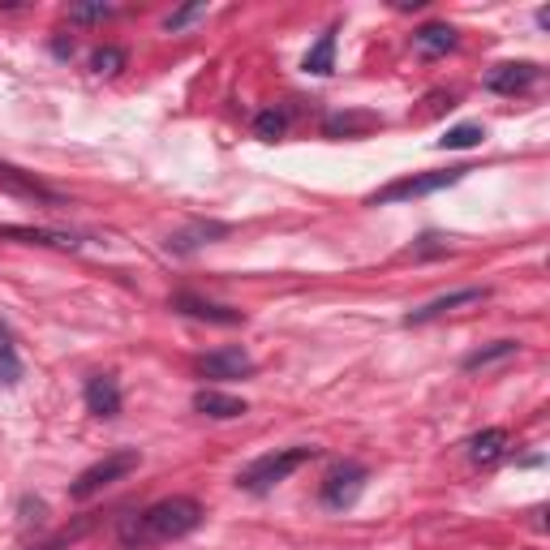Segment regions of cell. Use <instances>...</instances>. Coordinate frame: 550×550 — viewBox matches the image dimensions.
Returning <instances> with one entry per match:
<instances>
[{"label":"cell","mask_w":550,"mask_h":550,"mask_svg":"<svg viewBox=\"0 0 550 550\" xmlns=\"http://www.w3.org/2000/svg\"><path fill=\"white\" fill-rule=\"evenodd\" d=\"M202 525V503L190 495H172L151 503L147 512H138L134 520H125V546H147V542H177L185 533H194Z\"/></svg>","instance_id":"obj_1"},{"label":"cell","mask_w":550,"mask_h":550,"mask_svg":"<svg viewBox=\"0 0 550 550\" xmlns=\"http://www.w3.org/2000/svg\"><path fill=\"white\" fill-rule=\"evenodd\" d=\"M314 456H318L314 447H284V452H267V456H258L254 465L241 469L237 486L250 490V495H267V490H275L284 477H293L301 465H310Z\"/></svg>","instance_id":"obj_2"},{"label":"cell","mask_w":550,"mask_h":550,"mask_svg":"<svg viewBox=\"0 0 550 550\" xmlns=\"http://www.w3.org/2000/svg\"><path fill=\"white\" fill-rule=\"evenodd\" d=\"M142 465V456L134 452V447H125V452H108L104 460H95L91 469H82L74 477V486H69V499H91L99 495V490H108L112 482H121V477H129Z\"/></svg>","instance_id":"obj_3"},{"label":"cell","mask_w":550,"mask_h":550,"mask_svg":"<svg viewBox=\"0 0 550 550\" xmlns=\"http://www.w3.org/2000/svg\"><path fill=\"white\" fill-rule=\"evenodd\" d=\"M465 172H473V168H443V172H422V177H404V181L383 185V190L370 194L366 202L370 207H387V202H404V198H426V194H439L447 185H456Z\"/></svg>","instance_id":"obj_4"},{"label":"cell","mask_w":550,"mask_h":550,"mask_svg":"<svg viewBox=\"0 0 550 550\" xmlns=\"http://www.w3.org/2000/svg\"><path fill=\"white\" fill-rule=\"evenodd\" d=\"M366 469L361 465H336L327 477H323V508H331V512H344V508H353V503L361 499V490H366Z\"/></svg>","instance_id":"obj_5"},{"label":"cell","mask_w":550,"mask_h":550,"mask_svg":"<svg viewBox=\"0 0 550 550\" xmlns=\"http://www.w3.org/2000/svg\"><path fill=\"white\" fill-rule=\"evenodd\" d=\"M198 374L202 379H215V383H233V379H250L254 374V357L228 344V349H215L207 357H198Z\"/></svg>","instance_id":"obj_6"},{"label":"cell","mask_w":550,"mask_h":550,"mask_svg":"<svg viewBox=\"0 0 550 550\" xmlns=\"http://www.w3.org/2000/svg\"><path fill=\"white\" fill-rule=\"evenodd\" d=\"M172 310L185 314V318H198V323H215V327H237L245 323V314L233 306H220V301H207L198 293H177L172 297Z\"/></svg>","instance_id":"obj_7"},{"label":"cell","mask_w":550,"mask_h":550,"mask_svg":"<svg viewBox=\"0 0 550 550\" xmlns=\"http://www.w3.org/2000/svg\"><path fill=\"white\" fill-rule=\"evenodd\" d=\"M542 78V69L533 65V61H508V65H495L486 74V91H495V95H520V91H529L533 82Z\"/></svg>","instance_id":"obj_8"},{"label":"cell","mask_w":550,"mask_h":550,"mask_svg":"<svg viewBox=\"0 0 550 550\" xmlns=\"http://www.w3.org/2000/svg\"><path fill=\"white\" fill-rule=\"evenodd\" d=\"M86 413H95V417H117L121 413V387L112 374H91L86 379Z\"/></svg>","instance_id":"obj_9"},{"label":"cell","mask_w":550,"mask_h":550,"mask_svg":"<svg viewBox=\"0 0 550 550\" xmlns=\"http://www.w3.org/2000/svg\"><path fill=\"white\" fill-rule=\"evenodd\" d=\"M473 301H486V288H456V293H447V297H434V301H426L422 310H413L404 323H409V327L430 323V318H443V314H452L460 306H473Z\"/></svg>","instance_id":"obj_10"},{"label":"cell","mask_w":550,"mask_h":550,"mask_svg":"<svg viewBox=\"0 0 550 550\" xmlns=\"http://www.w3.org/2000/svg\"><path fill=\"white\" fill-rule=\"evenodd\" d=\"M508 430L503 426H486V430H477L473 439H469V460L473 465H499L503 456H508Z\"/></svg>","instance_id":"obj_11"},{"label":"cell","mask_w":550,"mask_h":550,"mask_svg":"<svg viewBox=\"0 0 550 550\" xmlns=\"http://www.w3.org/2000/svg\"><path fill=\"white\" fill-rule=\"evenodd\" d=\"M413 48L422 52V56H447L456 48V26H447V22H426V26H417L413 31Z\"/></svg>","instance_id":"obj_12"},{"label":"cell","mask_w":550,"mask_h":550,"mask_svg":"<svg viewBox=\"0 0 550 550\" xmlns=\"http://www.w3.org/2000/svg\"><path fill=\"white\" fill-rule=\"evenodd\" d=\"M194 409L202 417H215V422H233V417L245 413V400L228 396V392H215V387H202V392H194Z\"/></svg>","instance_id":"obj_13"},{"label":"cell","mask_w":550,"mask_h":550,"mask_svg":"<svg viewBox=\"0 0 550 550\" xmlns=\"http://www.w3.org/2000/svg\"><path fill=\"white\" fill-rule=\"evenodd\" d=\"M0 237L26 241V245H52V250H78V237L52 233V228H22V224H0Z\"/></svg>","instance_id":"obj_14"},{"label":"cell","mask_w":550,"mask_h":550,"mask_svg":"<svg viewBox=\"0 0 550 550\" xmlns=\"http://www.w3.org/2000/svg\"><path fill=\"white\" fill-rule=\"evenodd\" d=\"M374 125H379V117H370V112H336V117L323 121V134L327 138H357Z\"/></svg>","instance_id":"obj_15"},{"label":"cell","mask_w":550,"mask_h":550,"mask_svg":"<svg viewBox=\"0 0 550 550\" xmlns=\"http://www.w3.org/2000/svg\"><path fill=\"white\" fill-rule=\"evenodd\" d=\"M301 69H306V74H314V78H327L331 69H336V31H323V35H318V43L306 52Z\"/></svg>","instance_id":"obj_16"},{"label":"cell","mask_w":550,"mask_h":550,"mask_svg":"<svg viewBox=\"0 0 550 550\" xmlns=\"http://www.w3.org/2000/svg\"><path fill=\"white\" fill-rule=\"evenodd\" d=\"M520 353V344L516 340H495L490 349H477V353H469L465 357V370L469 374H477V370H490V366H499V361H512Z\"/></svg>","instance_id":"obj_17"},{"label":"cell","mask_w":550,"mask_h":550,"mask_svg":"<svg viewBox=\"0 0 550 550\" xmlns=\"http://www.w3.org/2000/svg\"><path fill=\"white\" fill-rule=\"evenodd\" d=\"M215 237H228V224H194V228H185V233L168 237V250L190 254V250H198L202 241H215Z\"/></svg>","instance_id":"obj_18"},{"label":"cell","mask_w":550,"mask_h":550,"mask_svg":"<svg viewBox=\"0 0 550 550\" xmlns=\"http://www.w3.org/2000/svg\"><path fill=\"white\" fill-rule=\"evenodd\" d=\"M18 379H22V357L13 349L9 327L0 323V387H18Z\"/></svg>","instance_id":"obj_19"},{"label":"cell","mask_w":550,"mask_h":550,"mask_svg":"<svg viewBox=\"0 0 550 550\" xmlns=\"http://www.w3.org/2000/svg\"><path fill=\"white\" fill-rule=\"evenodd\" d=\"M486 138V129L482 125H456V129H447V134L439 138V147L443 151H469V147H477V142H482Z\"/></svg>","instance_id":"obj_20"},{"label":"cell","mask_w":550,"mask_h":550,"mask_svg":"<svg viewBox=\"0 0 550 550\" xmlns=\"http://www.w3.org/2000/svg\"><path fill=\"white\" fill-rule=\"evenodd\" d=\"M125 61H129L125 48H112V43H108V48H95L91 69H95L99 78H112V74H121V69H125Z\"/></svg>","instance_id":"obj_21"},{"label":"cell","mask_w":550,"mask_h":550,"mask_svg":"<svg viewBox=\"0 0 550 550\" xmlns=\"http://www.w3.org/2000/svg\"><path fill=\"white\" fill-rule=\"evenodd\" d=\"M254 134L263 138V142H275V138H284V134H288V117H284V112H275V108L258 112V117H254Z\"/></svg>","instance_id":"obj_22"},{"label":"cell","mask_w":550,"mask_h":550,"mask_svg":"<svg viewBox=\"0 0 550 550\" xmlns=\"http://www.w3.org/2000/svg\"><path fill=\"white\" fill-rule=\"evenodd\" d=\"M112 13H117V9H112V5H104V0H99V5H74V9H69V22H108L112 18Z\"/></svg>","instance_id":"obj_23"},{"label":"cell","mask_w":550,"mask_h":550,"mask_svg":"<svg viewBox=\"0 0 550 550\" xmlns=\"http://www.w3.org/2000/svg\"><path fill=\"white\" fill-rule=\"evenodd\" d=\"M198 18H207V5H190V9H177L164 18V31H181V26H190Z\"/></svg>","instance_id":"obj_24"},{"label":"cell","mask_w":550,"mask_h":550,"mask_svg":"<svg viewBox=\"0 0 550 550\" xmlns=\"http://www.w3.org/2000/svg\"><path fill=\"white\" fill-rule=\"evenodd\" d=\"M52 52H56V56H61V61H69V56H74V43H65V39H56V43H52Z\"/></svg>","instance_id":"obj_25"}]
</instances>
